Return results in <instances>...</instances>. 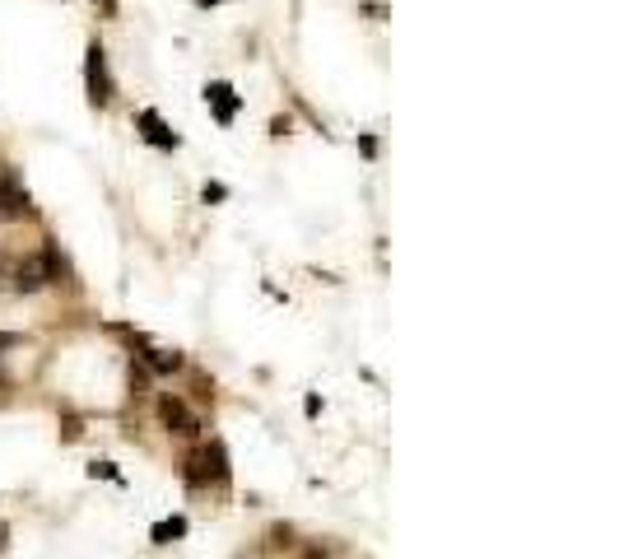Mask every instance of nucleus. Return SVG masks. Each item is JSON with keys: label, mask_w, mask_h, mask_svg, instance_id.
<instances>
[{"label": "nucleus", "mask_w": 619, "mask_h": 559, "mask_svg": "<svg viewBox=\"0 0 619 559\" xmlns=\"http://www.w3.org/2000/svg\"><path fill=\"white\" fill-rule=\"evenodd\" d=\"M187 466H191V471H187L191 485H210V480L219 485V480L229 476V466H224V448H201Z\"/></svg>", "instance_id": "obj_1"}, {"label": "nucleus", "mask_w": 619, "mask_h": 559, "mask_svg": "<svg viewBox=\"0 0 619 559\" xmlns=\"http://www.w3.org/2000/svg\"><path fill=\"white\" fill-rule=\"evenodd\" d=\"M89 98H94L98 108H108L112 103V75H108V61H103V47H89Z\"/></svg>", "instance_id": "obj_2"}, {"label": "nucleus", "mask_w": 619, "mask_h": 559, "mask_svg": "<svg viewBox=\"0 0 619 559\" xmlns=\"http://www.w3.org/2000/svg\"><path fill=\"white\" fill-rule=\"evenodd\" d=\"M47 280H56V257L42 252V257H28L24 266H19V280H14V285L24 289V294H33V289H42Z\"/></svg>", "instance_id": "obj_3"}, {"label": "nucleus", "mask_w": 619, "mask_h": 559, "mask_svg": "<svg viewBox=\"0 0 619 559\" xmlns=\"http://www.w3.org/2000/svg\"><path fill=\"white\" fill-rule=\"evenodd\" d=\"M28 215V196L19 191V182L0 168V224H10V219H24Z\"/></svg>", "instance_id": "obj_4"}, {"label": "nucleus", "mask_w": 619, "mask_h": 559, "mask_svg": "<svg viewBox=\"0 0 619 559\" xmlns=\"http://www.w3.org/2000/svg\"><path fill=\"white\" fill-rule=\"evenodd\" d=\"M159 415H163V424L173 429V434H196L201 424H196V415H191L182 401H173V396H163L159 401Z\"/></svg>", "instance_id": "obj_5"}, {"label": "nucleus", "mask_w": 619, "mask_h": 559, "mask_svg": "<svg viewBox=\"0 0 619 559\" xmlns=\"http://www.w3.org/2000/svg\"><path fill=\"white\" fill-rule=\"evenodd\" d=\"M205 103L215 108V117H219L224 126H229L233 117H238V94H233L229 84H210V89H205Z\"/></svg>", "instance_id": "obj_6"}, {"label": "nucleus", "mask_w": 619, "mask_h": 559, "mask_svg": "<svg viewBox=\"0 0 619 559\" xmlns=\"http://www.w3.org/2000/svg\"><path fill=\"white\" fill-rule=\"evenodd\" d=\"M140 131H145L149 145H159V150H177V136L163 126L159 112H140Z\"/></svg>", "instance_id": "obj_7"}, {"label": "nucleus", "mask_w": 619, "mask_h": 559, "mask_svg": "<svg viewBox=\"0 0 619 559\" xmlns=\"http://www.w3.org/2000/svg\"><path fill=\"white\" fill-rule=\"evenodd\" d=\"M182 532H187V522H182V518L159 522V527H154V541H173V536H182Z\"/></svg>", "instance_id": "obj_8"}, {"label": "nucleus", "mask_w": 619, "mask_h": 559, "mask_svg": "<svg viewBox=\"0 0 619 559\" xmlns=\"http://www.w3.org/2000/svg\"><path fill=\"white\" fill-rule=\"evenodd\" d=\"M149 364H154V369H177V355H168V350H149Z\"/></svg>", "instance_id": "obj_9"}, {"label": "nucleus", "mask_w": 619, "mask_h": 559, "mask_svg": "<svg viewBox=\"0 0 619 559\" xmlns=\"http://www.w3.org/2000/svg\"><path fill=\"white\" fill-rule=\"evenodd\" d=\"M5 345H10V336H0V350H5ZM0 382H5V369H0Z\"/></svg>", "instance_id": "obj_10"}, {"label": "nucleus", "mask_w": 619, "mask_h": 559, "mask_svg": "<svg viewBox=\"0 0 619 559\" xmlns=\"http://www.w3.org/2000/svg\"><path fill=\"white\" fill-rule=\"evenodd\" d=\"M0 550H5V527H0Z\"/></svg>", "instance_id": "obj_11"}]
</instances>
